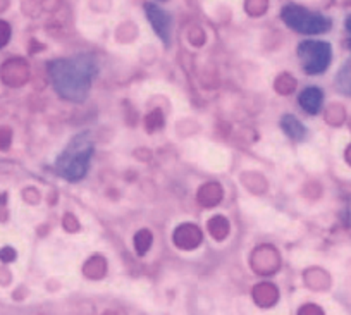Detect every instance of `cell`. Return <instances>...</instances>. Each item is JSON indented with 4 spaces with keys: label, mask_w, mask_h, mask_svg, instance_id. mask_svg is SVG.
Wrapping results in <instances>:
<instances>
[{
    "label": "cell",
    "mask_w": 351,
    "mask_h": 315,
    "mask_svg": "<svg viewBox=\"0 0 351 315\" xmlns=\"http://www.w3.org/2000/svg\"><path fill=\"white\" fill-rule=\"evenodd\" d=\"M49 76L57 93L69 102L86 100L93 80L99 73V62L92 54H80L49 62Z\"/></svg>",
    "instance_id": "1"
},
{
    "label": "cell",
    "mask_w": 351,
    "mask_h": 315,
    "mask_svg": "<svg viewBox=\"0 0 351 315\" xmlns=\"http://www.w3.org/2000/svg\"><path fill=\"white\" fill-rule=\"evenodd\" d=\"M93 155V140L90 131L76 135L56 161V171L67 181L84 178Z\"/></svg>",
    "instance_id": "2"
},
{
    "label": "cell",
    "mask_w": 351,
    "mask_h": 315,
    "mask_svg": "<svg viewBox=\"0 0 351 315\" xmlns=\"http://www.w3.org/2000/svg\"><path fill=\"white\" fill-rule=\"evenodd\" d=\"M281 19L286 23V26L302 35H322L329 32L332 26V21L324 14L312 12L296 4L285 5L281 11Z\"/></svg>",
    "instance_id": "3"
},
{
    "label": "cell",
    "mask_w": 351,
    "mask_h": 315,
    "mask_svg": "<svg viewBox=\"0 0 351 315\" xmlns=\"http://www.w3.org/2000/svg\"><path fill=\"white\" fill-rule=\"evenodd\" d=\"M298 57L306 74H322L332 60V47L320 40H305L298 45Z\"/></svg>",
    "instance_id": "4"
},
{
    "label": "cell",
    "mask_w": 351,
    "mask_h": 315,
    "mask_svg": "<svg viewBox=\"0 0 351 315\" xmlns=\"http://www.w3.org/2000/svg\"><path fill=\"white\" fill-rule=\"evenodd\" d=\"M145 14H147L148 21H150L154 32L158 35V38H160L165 45H169L171 16H169L164 9L158 8L157 4H152V2H147V4H145Z\"/></svg>",
    "instance_id": "5"
},
{
    "label": "cell",
    "mask_w": 351,
    "mask_h": 315,
    "mask_svg": "<svg viewBox=\"0 0 351 315\" xmlns=\"http://www.w3.org/2000/svg\"><path fill=\"white\" fill-rule=\"evenodd\" d=\"M202 242V231L195 224H184L180 226L174 233V243L180 248L191 250L195 246L200 245Z\"/></svg>",
    "instance_id": "6"
},
{
    "label": "cell",
    "mask_w": 351,
    "mask_h": 315,
    "mask_svg": "<svg viewBox=\"0 0 351 315\" xmlns=\"http://www.w3.org/2000/svg\"><path fill=\"white\" fill-rule=\"evenodd\" d=\"M298 102H300V105H302V109L305 110L306 114H312V116H315V114H319L320 109H322V102H324L322 90L317 86L305 88V90L300 93Z\"/></svg>",
    "instance_id": "7"
},
{
    "label": "cell",
    "mask_w": 351,
    "mask_h": 315,
    "mask_svg": "<svg viewBox=\"0 0 351 315\" xmlns=\"http://www.w3.org/2000/svg\"><path fill=\"white\" fill-rule=\"evenodd\" d=\"M281 126H282V130H285V133L288 135L289 138H293V140H296V141L305 140L306 128L303 126V123H300L295 116H291V114H288V116H282Z\"/></svg>",
    "instance_id": "8"
},
{
    "label": "cell",
    "mask_w": 351,
    "mask_h": 315,
    "mask_svg": "<svg viewBox=\"0 0 351 315\" xmlns=\"http://www.w3.org/2000/svg\"><path fill=\"white\" fill-rule=\"evenodd\" d=\"M253 296H255L256 303L262 305V307H271L278 300V290L272 284L262 283L253 290Z\"/></svg>",
    "instance_id": "9"
},
{
    "label": "cell",
    "mask_w": 351,
    "mask_h": 315,
    "mask_svg": "<svg viewBox=\"0 0 351 315\" xmlns=\"http://www.w3.org/2000/svg\"><path fill=\"white\" fill-rule=\"evenodd\" d=\"M18 60H12V62H8L5 66H2V71H0V74H2V80L5 81L8 84H21L23 81H26V66H21L16 69V66H18Z\"/></svg>",
    "instance_id": "10"
},
{
    "label": "cell",
    "mask_w": 351,
    "mask_h": 315,
    "mask_svg": "<svg viewBox=\"0 0 351 315\" xmlns=\"http://www.w3.org/2000/svg\"><path fill=\"white\" fill-rule=\"evenodd\" d=\"M221 196H222V189L221 186L212 183V185H205L204 188L198 191V198H200L202 205H215V203L221 202Z\"/></svg>",
    "instance_id": "11"
},
{
    "label": "cell",
    "mask_w": 351,
    "mask_h": 315,
    "mask_svg": "<svg viewBox=\"0 0 351 315\" xmlns=\"http://www.w3.org/2000/svg\"><path fill=\"white\" fill-rule=\"evenodd\" d=\"M336 88L344 95H351V59L343 64L336 76Z\"/></svg>",
    "instance_id": "12"
},
{
    "label": "cell",
    "mask_w": 351,
    "mask_h": 315,
    "mask_svg": "<svg viewBox=\"0 0 351 315\" xmlns=\"http://www.w3.org/2000/svg\"><path fill=\"white\" fill-rule=\"evenodd\" d=\"M208 228H210L212 236H214L215 240H222V238H226V236H228L229 226H228V222H226V219L214 218L210 221V224H208Z\"/></svg>",
    "instance_id": "13"
},
{
    "label": "cell",
    "mask_w": 351,
    "mask_h": 315,
    "mask_svg": "<svg viewBox=\"0 0 351 315\" xmlns=\"http://www.w3.org/2000/svg\"><path fill=\"white\" fill-rule=\"evenodd\" d=\"M150 246H152V233L150 231L143 229V231H140L136 236H134V248H136V252L140 253V255H145Z\"/></svg>",
    "instance_id": "14"
},
{
    "label": "cell",
    "mask_w": 351,
    "mask_h": 315,
    "mask_svg": "<svg viewBox=\"0 0 351 315\" xmlns=\"http://www.w3.org/2000/svg\"><path fill=\"white\" fill-rule=\"evenodd\" d=\"M160 126H164V116H162L158 110H157V113L150 114V116L147 117V128L150 131L157 130V128H160Z\"/></svg>",
    "instance_id": "15"
},
{
    "label": "cell",
    "mask_w": 351,
    "mask_h": 315,
    "mask_svg": "<svg viewBox=\"0 0 351 315\" xmlns=\"http://www.w3.org/2000/svg\"><path fill=\"white\" fill-rule=\"evenodd\" d=\"M12 133L9 128H0V150H5V148L11 145Z\"/></svg>",
    "instance_id": "16"
},
{
    "label": "cell",
    "mask_w": 351,
    "mask_h": 315,
    "mask_svg": "<svg viewBox=\"0 0 351 315\" xmlns=\"http://www.w3.org/2000/svg\"><path fill=\"white\" fill-rule=\"evenodd\" d=\"M9 35H11V30H9V25L4 21H0V47H4L8 43Z\"/></svg>",
    "instance_id": "17"
},
{
    "label": "cell",
    "mask_w": 351,
    "mask_h": 315,
    "mask_svg": "<svg viewBox=\"0 0 351 315\" xmlns=\"http://www.w3.org/2000/svg\"><path fill=\"white\" fill-rule=\"evenodd\" d=\"M16 259V252L12 248H2L0 250V260H4V262H11V260Z\"/></svg>",
    "instance_id": "18"
},
{
    "label": "cell",
    "mask_w": 351,
    "mask_h": 315,
    "mask_svg": "<svg viewBox=\"0 0 351 315\" xmlns=\"http://www.w3.org/2000/svg\"><path fill=\"white\" fill-rule=\"evenodd\" d=\"M298 315H322V312L317 307H313V305H306V307H303L302 310H300Z\"/></svg>",
    "instance_id": "19"
},
{
    "label": "cell",
    "mask_w": 351,
    "mask_h": 315,
    "mask_svg": "<svg viewBox=\"0 0 351 315\" xmlns=\"http://www.w3.org/2000/svg\"><path fill=\"white\" fill-rule=\"evenodd\" d=\"M344 28H346V32H348V42H346V45H348V49L351 50V14L348 16L346 18V21H344Z\"/></svg>",
    "instance_id": "20"
},
{
    "label": "cell",
    "mask_w": 351,
    "mask_h": 315,
    "mask_svg": "<svg viewBox=\"0 0 351 315\" xmlns=\"http://www.w3.org/2000/svg\"><path fill=\"white\" fill-rule=\"evenodd\" d=\"M2 198H5V196H0V203H2V202H5V200H2Z\"/></svg>",
    "instance_id": "21"
}]
</instances>
